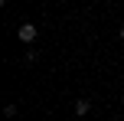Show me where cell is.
<instances>
[{"mask_svg": "<svg viewBox=\"0 0 124 121\" xmlns=\"http://www.w3.org/2000/svg\"><path fill=\"white\" fill-rule=\"evenodd\" d=\"M16 36H20V43H33V39H36V26H33V23H23Z\"/></svg>", "mask_w": 124, "mask_h": 121, "instance_id": "cell-1", "label": "cell"}, {"mask_svg": "<svg viewBox=\"0 0 124 121\" xmlns=\"http://www.w3.org/2000/svg\"><path fill=\"white\" fill-rule=\"evenodd\" d=\"M88 108H92L88 98H78V102H75V115H88Z\"/></svg>", "mask_w": 124, "mask_h": 121, "instance_id": "cell-2", "label": "cell"}, {"mask_svg": "<svg viewBox=\"0 0 124 121\" xmlns=\"http://www.w3.org/2000/svg\"><path fill=\"white\" fill-rule=\"evenodd\" d=\"M121 39H124V23H121Z\"/></svg>", "mask_w": 124, "mask_h": 121, "instance_id": "cell-3", "label": "cell"}]
</instances>
